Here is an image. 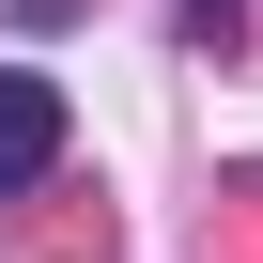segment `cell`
Returning <instances> with one entry per match:
<instances>
[{
    "label": "cell",
    "mask_w": 263,
    "mask_h": 263,
    "mask_svg": "<svg viewBox=\"0 0 263 263\" xmlns=\"http://www.w3.org/2000/svg\"><path fill=\"white\" fill-rule=\"evenodd\" d=\"M47 155H62V93L47 78H0V186H31Z\"/></svg>",
    "instance_id": "obj_1"
}]
</instances>
